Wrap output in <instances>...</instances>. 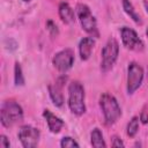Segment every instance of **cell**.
Here are the masks:
<instances>
[{"mask_svg": "<svg viewBox=\"0 0 148 148\" xmlns=\"http://www.w3.org/2000/svg\"><path fill=\"white\" fill-rule=\"evenodd\" d=\"M14 83L16 87L24 84V76H23L22 67H21L20 62H17V61L14 65Z\"/></svg>", "mask_w": 148, "mask_h": 148, "instance_id": "17", "label": "cell"}, {"mask_svg": "<svg viewBox=\"0 0 148 148\" xmlns=\"http://www.w3.org/2000/svg\"><path fill=\"white\" fill-rule=\"evenodd\" d=\"M23 120V109L14 99L3 101L0 109V121L6 128H9Z\"/></svg>", "mask_w": 148, "mask_h": 148, "instance_id": "1", "label": "cell"}, {"mask_svg": "<svg viewBox=\"0 0 148 148\" xmlns=\"http://www.w3.org/2000/svg\"><path fill=\"white\" fill-rule=\"evenodd\" d=\"M120 37L123 45L132 51H142L145 45L136 31L128 27H123L120 29Z\"/></svg>", "mask_w": 148, "mask_h": 148, "instance_id": "9", "label": "cell"}, {"mask_svg": "<svg viewBox=\"0 0 148 148\" xmlns=\"http://www.w3.org/2000/svg\"><path fill=\"white\" fill-rule=\"evenodd\" d=\"M139 123H140V118L134 116L132 117V119L127 123L126 126V134L130 138H134L136 135V133L139 132Z\"/></svg>", "mask_w": 148, "mask_h": 148, "instance_id": "16", "label": "cell"}, {"mask_svg": "<svg viewBox=\"0 0 148 148\" xmlns=\"http://www.w3.org/2000/svg\"><path fill=\"white\" fill-rule=\"evenodd\" d=\"M60 147L61 148H72V147H76L79 148L80 145L71 136H64L61 140H60Z\"/></svg>", "mask_w": 148, "mask_h": 148, "instance_id": "18", "label": "cell"}, {"mask_svg": "<svg viewBox=\"0 0 148 148\" xmlns=\"http://www.w3.org/2000/svg\"><path fill=\"white\" fill-rule=\"evenodd\" d=\"M46 28H47V30L50 31V34H51L52 36H57V35L59 34L58 27H57V24H56L52 20H49V21L46 22Z\"/></svg>", "mask_w": 148, "mask_h": 148, "instance_id": "19", "label": "cell"}, {"mask_svg": "<svg viewBox=\"0 0 148 148\" xmlns=\"http://www.w3.org/2000/svg\"><path fill=\"white\" fill-rule=\"evenodd\" d=\"M58 14H59L60 20H61L65 24H71V23L74 22V20H75L74 9H73V8L69 6V3L66 2V1H62V2L59 3Z\"/></svg>", "mask_w": 148, "mask_h": 148, "instance_id": "13", "label": "cell"}, {"mask_svg": "<svg viewBox=\"0 0 148 148\" xmlns=\"http://www.w3.org/2000/svg\"><path fill=\"white\" fill-rule=\"evenodd\" d=\"M143 7H145V10L148 13V1L147 0H143Z\"/></svg>", "mask_w": 148, "mask_h": 148, "instance_id": "23", "label": "cell"}, {"mask_svg": "<svg viewBox=\"0 0 148 148\" xmlns=\"http://www.w3.org/2000/svg\"><path fill=\"white\" fill-rule=\"evenodd\" d=\"M95 44H96V42H95V39H94L91 36H89V37H83V38L79 42V53H80L81 60L86 61V60H88V59L90 58Z\"/></svg>", "mask_w": 148, "mask_h": 148, "instance_id": "12", "label": "cell"}, {"mask_svg": "<svg viewBox=\"0 0 148 148\" xmlns=\"http://www.w3.org/2000/svg\"><path fill=\"white\" fill-rule=\"evenodd\" d=\"M102 60H101V69L106 73L109 72L113 65L116 64L119 54V43L113 38H109L105 45L102 49Z\"/></svg>", "mask_w": 148, "mask_h": 148, "instance_id": "5", "label": "cell"}, {"mask_svg": "<svg viewBox=\"0 0 148 148\" xmlns=\"http://www.w3.org/2000/svg\"><path fill=\"white\" fill-rule=\"evenodd\" d=\"M143 68L136 61H131L128 64L126 80V90L128 95H133L141 87L143 81Z\"/></svg>", "mask_w": 148, "mask_h": 148, "instance_id": "6", "label": "cell"}, {"mask_svg": "<svg viewBox=\"0 0 148 148\" xmlns=\"http://www.w3.org/2000/svg\"><path fill=\"white\" fill-rule=\"evenodd\" d=\"M90 143L92 147H96V148H105L106 147V143H105V140L103 138V133L99 128H94L90 133Z\"/></svg>", "mask_w": 148, "mask_h": 148, "instance_id": "15", "label": "cell"}, {"mask_svg": "<svg viewBox=\"0 0 148 148\" xmlns=\"http://www.w3.org/2000/svg\"><path fill=\"white\" fill-rule=\"evenodd\" d=\"M17 138L24 148H34L39 142L40 132L38 128L31 125H22L18 128Z\"/></svg>", "mask_w": 148, "mask_h": 148, "instance_id": "7", "label": "cell"}, {"mask_svg": "<svg viewBox=\"0 0 148 148\" xmlns=\"http://www.w3.org/2000/svg\"><path fill=\"white\" fill-rule=\"evenodd\" d=\"M146 35H147V37H148V28L146 29Z\"/></svg>", "mask_w": 148, "mask_h": 148, "instance_id": "24", "label": "cell"}, {"mask_svg": "<svg viewBox=\"0 0 148 148\" xmlns=\"http://www.w3.org/2000/svg\"><path fill=\"white\" fill-rule=\"evenodd\" d=\"M75 57H74V51L72 49H64L59 52H57L53 58H52V65L54 68L61 73L67 72L68 69L72 68L74 64Z\"/></svg>", "mask_w": 148, "mask_h": 148, "instance_id": "8", "label": "cell"}, {"mask_svg": "<svg viewBox=\"0 0 148 148\" xmlns=\"http://www.w3.org/2000/svg\"><path fill=\"white\" fill-rule=\"evenodd\" d=\"M0 147H1V148H9V147H10L9 139H8L5 134H1V135H0Z\"/></svg>", "mask_w": 148, "mask_h": 148, "instance_id": "21", "label": "cell"}, {"mask_svg": "<svg viewBox=\"0 0 148 148\" xmlns=\"http://www.w3.org/2000/svg\"><path fill=\"white\" fill-rule=\"evenodd\" d=\"M99 108L103 112L106 125H113L121 117V108L117 98L110 92H103L99 96Z\"/></svg>", "mask_w": 148, "mask_h": 148, "instance_id": "3", "label": "cell"}, {"mask_svg": "<svg viewBox=\"0 0 148 148\" xmlns=\"http://www.w3.org/2000/svg\"><path fill=\"white\" fill-rule=\"evenodd\" d=\"M23 1H24V2H30L31 0H23Z\"/></svg>", "mask_w": 148, "mask_h": 148, "instance_id": "25", "label": "cell"}, {"mask_svg": "<svg viewBox=\"0 0 148 148\" xmlns=\"http://www.w3.org/2000/svg\"><path fill=\"white\" fill-rule=\"evenodd\" d=\"M66 81H67V76L61 75L56 80L54 83L49 84V87H47L50 98L57 108H61L64 105L65 98H64V94H62V88H64Z\"/></svg>", "mask_w": 148, "mask_h": 148, "instance_id": "10", "label": "cell"}, {"mask_svg": "<svg viewBox=\"0 0 148 148\" xmlns=\"http://www.w3.org/2000/svg\"><path fill=\"white\" fill-rule=\"evenodd\" d=\"M75 13L77 16V20L81 24V28L89 34L91 37H99L98 28H97V21L95 16L92 15L90 8L86 3H77L75 8Z\"/></svg>", "mask_w": 148, "mask_h": 148, "instance_id": "4", "label": "cell"}, {"mask_svg": "<svg viewBox=\"0 0 148 148\" xmlns=\"http://www.w3.org/2000/svg\"><path fill=\"white\" fill-rule=\"evenodd\" d=\"M111 146L112 147H124L125 143L123 142V140L118 135H113L112 136V141H111Z\"/></svg>", "mask_w": 148, "mask_h": 148, "instance_id": "20", "label": "cell"}, {"mask_svg": "<svg viewBox=\"0 0 148 148\" xmlns=\"http://www.w3.org/2000/svg\"><path fill=\"white\" fill-rule=\"evenodd\" d=\"M84 98L86 94L82 83L76 80L72 81L68 84V108L73 114L80 117L86 112Z\"/></svg>", "mask_w": 148, "mask_h": 148, "instance_id": "2", "label": "cell"}, {"mask_svg": "<svg viewBox=\"0 0 148 148\" xmlns=\"http://www.w3.org/2000/svg\"><path fill=\"white\" fill-rule=\"evenodd\" d=\"M121 5H123V9L125 10V13L136 23V24H142V20H141V16L139 15V13L135 10L133 3L130 1V0H121Z\"/></svg>", "mask_w": 148, "mask_h": 148, "instance_id": "14", "label": "cell"}, {"mask_svg": "<svg viewBox=\"0 0 148 148\" xmlns=\"http://www.w3.org/2000/svg\"><path fill=\"white\" fill-rule=\"evenodd\" d=\"M43 117H44V119H45V121L47 124V127H49L50 132H52L54 134L59 133L62 130V127L65 126L64 120L61 118H59L58 116H56L54 113H52L47 109H45L43 111Z\"/></svg>", "mask_w": 148, "mask_h": 148, "instance_id": "11", "label": "cell"}, {"mask_svg": "<svg viewBox=\"0 0 148 148\" xmlns=\"http://www.w3.org/2000/svg\"><path fill=\"white\" fill-rule=\"evenodd\" d=\"M140 120H141V123L142 124H147L148 123V112H146L145 110L141 112V114H140Z\"/></svg>", "mask_w": 148, "mask_h": 148, "instance_id": "22", "label": "cell"}]
</instances>
